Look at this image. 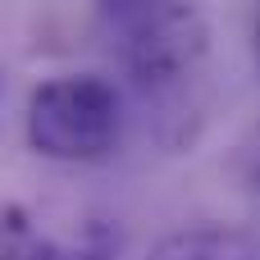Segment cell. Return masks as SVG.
<instances>
[{"label":"cell","instance_id":"7a4b0ae2","mask_svg":"<svg viewBox=\"0 0 260 260\" xmlns=\"http://www.w3.org/2000/svg\"><path fill=\"white\" fill-rule=\"evenodd\" d=\"M27 142L46 160L87 165L119 142V96L105 78L69 73L50 78L27 96Z\"/></svg>","mask_w":260,"mask_h":260},{"label":"cell","instance_id":"3957f363","mask_svg":"<svg viewBox=\"0 0 260 260\" xmlns=\"http://www.w3.org/2000/svg\"><path fill=\"white\" fill-rule=\"evenodd\" d=\"M119 256V229L105 219H91L78 229V238H50L32 224L23 206H5V260H114Z\"/></svg>","mask_w":260,"mask_h":260},{"label":"cell","instance_id":"6da1fadb","mask_svg":"<svg viewBox=\"0 0 260 260\" xmlns=\"http://www.w3.org/2000/svg\"><path fill=\"white\" fill-rule=\"evenodd\" d=\"M119 64L142 87H174L197 73L210 27L197 0H96Z\"/></svg>","mask_w":260,"mask_h":260},{"label":"cell","instance_id":"277c9868","mask_svg":"<svg viewBox=\"0 0 260 260\" xmlns=\"http://www.w3.org/2000/svg\"><path fill=\"white\" fill-rule=\"evenodd\" d=\"M151 260H260V251L247 233L224 229V224H206V229L169 233L165 242H155Z\"/></svg>","mask_w":260,"mask_h":260},{"label":"cell","instance_id":"5b68a950","mask_svg":"<svg viewBox=\"0 0 260 260\" xmlns=\"http://www.w3.org/2000/svg\"><path fill=\"white\" fill-rule=\"evenodd\" d=\"M256 64H260V18H256Z\"/></svg>","mask_w":260,"mask_h":260}]
</instances>
